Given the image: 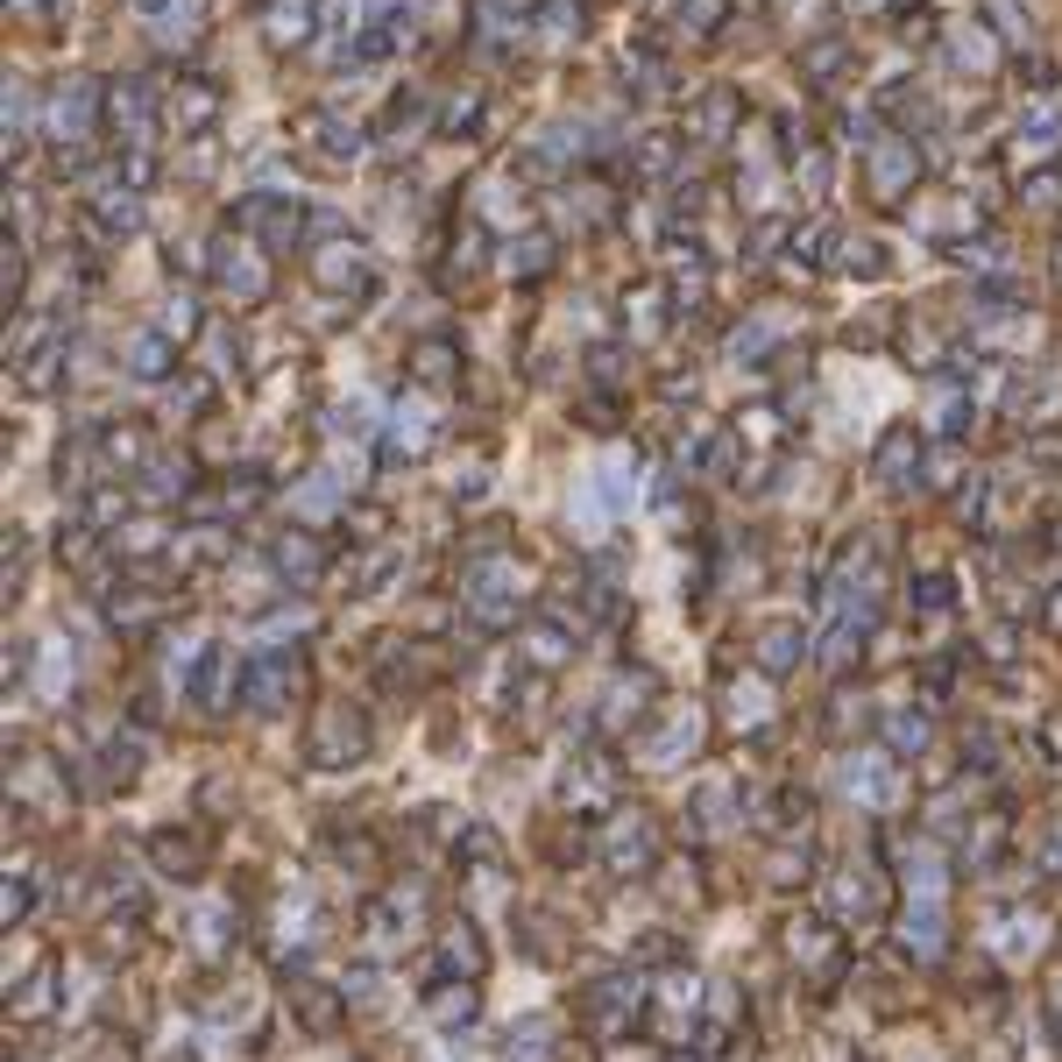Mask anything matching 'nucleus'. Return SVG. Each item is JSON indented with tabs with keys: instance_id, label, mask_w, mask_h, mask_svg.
I'll return each mask as SVG.
<instances>
[{
	"instance_id": "nucleus-1",
	"label": "nucleus",
	"mask_w": 1062,
	"mask_h": 1062,
	"mask_svg": "<svg viewBox=\"0 0 1062 1062\" xmlns=\"http://www.w3.org/2000/svg\"><path fill=\"white\" fill-rule=\"evenodd\" d=\"M284 681H291V659H284V652H269V659H256V666H248V702H256V708H277Z\"/></svg>"
}]
</instances>
